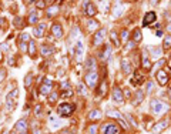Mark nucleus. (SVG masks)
<instances>
[{"label":"nucleus","instance_id":"obj_1","mask_svg":"<svg viewBox=\"0 0 171 134\" xmlns=\"http://www.w3.org/2000/svg\"><path fill=\"white\" fill-rule=\"evenodd\" d=\"M150 106H151V110H153L154 114H161V113H164V111L168 110V106H167L166 103H163L161 100H157V99L151 100Z\"/></svg>","mask_w":171,"mask_h":134},{"label":"nucleus","instance_id":"obj_2","mask_svg":"<svg viewBox=\"0 0 171 134\" xmlns=\"http://www.w3.org/2000/svg\"><path fill=\"white\" fill-rule=\"evenodd\" d=\"M74 104H71V103H63V104L59 106V109H57V113L59 116L61 117H69L74 113Z\"/></svg>","mask_w":171,"mask_h":134},{"label":"nucleus","instance_id":"obj_3","mask_svg":"<svg viewBox=\"0 0 171 134\" xmlns=\"http://www.w3.org/2000/svg\"><path fill=\"white\" fill-rule=\"evenodd\" d=\"M86 84L89 86L90 89L93 87H96L97 86V81H98V73L97 71H89L87 74H86Z\"/></svg>","mask_w":171,"mask_h":134},{"label":"nucleus","instance_id":"obj_4","mask_svg":"<svg viewBox=\"0 0 171 134\" xmlns=\"http://www.w3.org/2000/svg\"><path fill=\"white\" fill-rule=\"evenodd\" d=\"M107 116L108 117H114V119H117V121L121 124V127L124 130H127L128 129V126H127V123H126V120H124V116L121 114L120 111H117V110H110V111H107Z\"/></svg>","mask_w":171,"mask_h":134},{"label":"nucleus","instance_id":"obj_5","mask_svg":"<svg viewBox=\"0 0 171 134\" xmlns=\"http://www.w3.org/2000/svg\"><path fill=\"white\" fill-rule=\"evenodd\" d=\"M17 96H19V90L17 89H15L11 93L6 96V106H7L9 110H13V107L16 104V100H17Z\"/></svg>","mask_w":171,"mask_h":134},{"label":"nucleus","instance_id":"obj_6","mask_svg":"<svg viewBox=\"0 0 171 134\" xmlns=\"http://www.w3.org/2000/svg\"><path fill=\"white\" fill-rule=\"evenodd\" d=\"M168 124H170V121H168V120H161V121H158V123H156V124L153 126L151 133H154V134L163 133V131H164V130L168 127Z\"/></svg>","mask_w":171,"mask_h":134},{"label":"nucleus","instance_id":"obj_7","mask_svg":"<svg viewBox=\"0 0 171 134\" xmlns=\"http://www.w3.org/2000/svg\"><path fill=\"white\" fill-rule=\"evenodd\" d=\"M83 9H84V13L89 16V17H94L97 13L96 6L93 5L91 2H84V3H83Z\"/></svg>","mask_w":171,"mask_h":134},{"label":"nucleus","instance_id":"obj_8","mask_svg":"<svg viewBox=\"0 0 171 134\" xmlns=\"http://www.w3.org/2000/svg\"><path fill=\"white\" fill-rule=\"evenodd\" d=\"M101 131H103V134H118L120 133V129L116 124H113V123H107V124L103 126Z\"/></svg>","mask_w":171,"mask_h":134},{"label":"nucleus","instance_id":"obj_9","mask_svg":"<svg viewBox=\"0 0 171 134\" xmlns=\"http://www.w3.org/2000/svg\"><path fill=\"white\" fill-rule=\"evenodd\" d=\"M51 90H53V81L49 79L44 80V83L40 86V89H39V91H40V94H50Z\"/></svg>","mask_w":171,"mask_h":134},{"label":"nucleus","instance_id":"obj_10","mask_svg":"<svg viewBox=\"0 0 171 134\" xmlns=\"http://www.w3.org/2000/svg\"><path fill=\"white\" fill-rule=\"evenodd\" d=\"M113 100L116 101V103H124V94H123V90L118 87V86H116L114 89H113Z\"/></svg>","mask_w":171,"mask_h":134},{"label":"nucleus","instance_id":"obj_11","mask_svg":"<svg viewBox=\"0 0 171 134\" xmlns=\"http://www.w3.org/2000/svg\"><path fill=\"white\" fill-rule=\"evenodd\" d=\"M157 81L160 83V86H166L168 83V73L166 70H158L157 71Z\"/></svg>","mask_w":171,"mask_h":134},{"label":"nucleus","instance_id":"obj_12","mask_svg":"<svg viewBox=\"0 0 171 134\" xmlns=\"http://www.w3.org/2000/svg\"><path fill=\"white\" fill-rule=\"evenodd\" d=\"M156 20H157V15L154 11H147L146 16H144V19H143V26L146 27V26H148L150 23L156 21Z\"/></svg>","mask_w":171,"mask_h":134},{"label":"nucleus","instance_id":"obj_13","mask_svg":"<svg viewBox=\"0 0 171 134\" xmlns=\"http://www.w3.org/2000/svg\"><path fill=\"white\" fill-rule=\"evenodd\" d=\"M16 131L17 133H24V131H27V120L26 119H21L17 121V124H16Z\"/></svg>","mask_w":171,"mask_h":134},{"label":"nucleus","instance_id":"obj_14","mask_svg":"<svg viewBox=\"0 0 171 134\" xmlns=\"http://www.w3.org/2000/svg\"><path fill=\"white\" fill-rule=\"evenodd\" d=\"M104 37H106V30L100 29L96 33V36H94V44H101L103 40H104Z\"/></svg>","mask_w":171,"mask_h":134},{"label":"nucleus","instance_id":"obj_15","mask_svg":"<svg viewBox=\"0 0 171 134\" xmlns=\"http://www.w3.org/2000/svg\"><path fill=\"white\" fill-rule=\"evenodd\" d=\"M50 127L53 130H57V129H60L61 126H63V121H61L60 119H57V117H54V116H51L50 117Z\"/></svg>","mask_w":171,"mask_h":134},{"label":"nucleus","instance_id":"obj_16","mask_svg":"<svg viewBox=\"0 0 171 134\" xmlns=\"http://www.w3.org/2000/svg\"><path fill=\"white\" fill-rule=\"evenodd\" d=\"M143 81H144V76L140 74L138 71H136V73L133 74V77H131V84H134V86L141 84Z\"/></svg>","mask_w":171,"mask_h":134},{"label":"nucleus","instance_id":"obj_17","mask_svg":"<svg viewBox=\"0 0 171 134\" xmlns=\"http://www.w3.org/2000/svg\"><path fill=\"white\" fill-rule=\"evenodd\" d=\"M51 33H53L56 37L60 39L61 36H63V29H61V26L59 25V23H54V25L51 26Z\"/></svg>","mask_w":171,"mask_h":134},{"label":"nucleus","instance_id":"obj_18","mask_svg":"<svg viewBox=\"0 0 171 134\" xmlns=\"http://www.w3.org/2000/svg\"><path fill=\"white\" fill-rule=\"evenodd\" d=\"M44 29H46V25L40 23V25H37V26L34 27V30H33V33H34L36 37H41V36L44 34Z\"/></svg>","mask_w":171,"mask_h":134},{"label":"nucleus","instance_id":"obj_19","mask_svg":"<svg viewBox=\"0 0 171 134\" xmlns=\"http://www.w3.org/2000/svg\"><path fill=\"white\" fill-rule=\"evenodd\" d=\"M141 59H143V67H144L146 70H150L151 69V61H150V59H148V54H147L146 51H143Z\"/></svg>","mask_w":171,"mask_h":134},{"label":"nucleus","instance_id":"obj_20","mask_svg":"<svg viewBox=\"0 0 171 134\" xmlns=\"http://www.w3.org/2000/svg\"><path fill=\"white\" fill-rule=\"evenodd\" d=\"M121 69L124 71V74H131V63L128 60H123L121 61Z\"/></svg>","mask_w":171,"mask_h":134},{"label":"nucleus","instance_id":"obj_21","mask_svg":"<svg viewBox=\"0 0 171 134\" xmlns=\"http://www.w3.org/2000/svg\"><path fill=\"white\" fill-rule=\"evenodd\" d=\"M86 69L89 70V71H96V60L90 57V59L87 60V63H86Z\"/></svg>","mask_w":171,"mask_h":134},{"label":"nucleus","instance_id":"obj_22","mask_svg":"<svg viewBox=\"0 0 171 134\" xmlns=\"http://www.w3.org/2000/svg\"><path fill=\"white\" fill-rule=\"evenodd\" d=\"M110 54H111V49H110V46L108 44H106L104 46V50L101 51V54H100V57L103 60H107L108 57H110Z\"/></svg>","mask_w":171,"mask_h":134},{"label":"nucleus","instance_id":"obj_23","mask_svg":"<svg viewBox=\"0 0 171 134\" xmlns=\"http://www.w3.org/2000/svg\"><path fill=\"white\" fill-rule=\"evenodd\" d=\"M89 119H90V120H100V119H101V111H100L98 109L90 111V114H89Z\"/></svg>","mask_w":171,"mask_h":134},{"label":"nucleus","instance_id":"obj_24","mask_svg":"<svg viewBox=\"0 0 171 134\" xmlns=\"http://www.w3.org/2000/svg\"><path fill=\"white\" fill-rule=\"evenodd\" d=\"M133 40H134V43H138L143 40V36H141V30L140 29H136L133 31Z\"/></svg>","mask_w":171,"mask_h":134},{"label":"nucleus","instance_id":"obj_25","mask_svg":"<svg viewBox=\"0 0 171 134\" xmlns=\"http://www.w3.org/2000/svg\"><path fill=\"white\" fill-rule=\"evenodd\" d=\"M86 25H87L89 30H97V27H98V23H97L96 20H93V19H89L87 21H86Z\"/></svg>","mask_w":171,"mask_h":134},{"label":"nucleus","instance_id":"obj_26","mask_svg":"<svg viewBox=\"0 0 171 134\" xmlns=\"http://www.w3.org/2000/svg\"><path fill=\"white\" fill-rule=\"evenodd\" d=\"M37 20H39L37 11H30V13H29V23H30V25H34V23H37Z\"/></svg>","mask_w":171,"mask_h":134},{"label":"nucleus","instance_id":"obj_27","mask_svg":"<svg viewBox=\"0 0 171 134\" xmlns=\"http://www.w3.org/2000/svg\"><path fill=\"white\" fill-rule=\"evenodd\" d=\"M40 51H41V54H43V56H49V54H51V53H53V49H51V47H49V46L43 44V46H40Z\"/></svg>","mask_w":171,"mask_h":134},{"label":"nucleus","instance_id":"obj_28","mask_svg":"<svg viewBox=\"0 0 171 134\" xmlns=\"http://www.w3.org/2000/svg\"><path fill=\"white\" fill-rule=\"evenodd\" d=\"M57 13H59V6H51L50 9L47 10V17H53V16H56L57 15Z\"/></svg>","mask_w":171,"mask_h":134},{"label":"nucleus","instance_id":"obj_29","mask_svg":"<svg viewBox=\"0 0 171 134\" xmlns=\"http://www.w3.org/2000/svg\"><path fill=\"white\" fill-rule=\"evenodd\" d=\"M29 53H30L31 57L36 56V41L34 40H30V43H29Z\"/></svg>","mask_w":171,"mask_h":134},{"label":"nucleus","instance_id":"obj_30","mask_svg":"<svg viewBox=\"0 0 171 134\" xmlns=\"http://www.w3.org/2000/svg\"><path fill=\"white\" fill-rule=\"evenodd\" d=\"M31 83H33V76H31V74H27V76L24 77V87L29 90V89L31 87Z\"/></svg>","mask_w":171,"mask_h":134},{"label":"nucleus","instance_id":"obj_31","mask_svg":"<svg viewBox=\"0 0 171 134\" xmlns=\"http://www.w3.org/2000/svg\"><path fill=\"white\" fill-rule=\"evenodd\" d=\"M123 5H116V7H114V13H113V17H118V16L123 13Z\"/></svg>","mask_w":171,"mask_h":134},{"label":"nucleus","instance_id":"obj_32","mask_svg":"<svg viewBox=\"0 0 171 134\" xmlns=\"http://www.w3.org/2000/svg\"><path fill=\"white\" fill-rule=\"evenodd\" d=\"M163 47H164V49H170V47H171V34H168V36H166V37H164Z\"/></svg>","mask_w":171,"mask_h":134},{"label":"nucleus","instance_id":"obj_33","mask_svg":"<svg viewBox=\"0 0 171 134\" xmlns=\"http://www.w3.org/2000/svg\"><path fill=\"white\" fill-rule=\"evenodd\" d=\"M143 99H144V93H143L141 90H137V93H136V100H134V103H136V104H138V103H140Z\"/></svg>","mask_w":171,"mask_h":134},{"label":"nucleus","instance_id":"obj_34","mask_svg":"<svg viewBox=\"0 0 171 134\" xmlns=\"http://www.w3.org/2000/svg\"><path fill=\"white\" fill-rule=\"evenodd\" d=\"M19 40H20V43H30V36L27 33H23V34H20Z\"/></svg>","mask_w":171,"mask_h":134},{"label":"nucleus","instance_id":"obj_35","mask_svg":"<svg viewBox=\"0 0 171 134\" xmlns=\"http://www.w3.org/2000/svg\"><path fill=\"white\" fill-rule=\"evenodd\" d=\"M110 36H111V39H113V44H114V46H120V41H118V37H117L116 31H111Z\"/></svg>","mask_w":171,"mask_h":134},{"label":"nucleus","instance_id":"obj_36","mask_svg":"<svg viewBox=\"0 0 171 134\" xmlns=\"http://www.w3.org/2000/svg\"><path fill=\"white\" fill-rule=\"evenodd\" d=\"M76 53H77V56H79V57L83 54V44H81L80 41L77 43V51H76Z\"/></svg>","mask_w":171,"mask_h":134},{"label":"nucleus","instance_id":"obj_37","mask_svg":"<svg viewBox=\"0 0 171 134\" xmlns=\"http://www.w3.org/2000/svg\"><path fill=\"white\" fill-rule=\"evenodd\" d=\"M56 100H57V93H50L49 101H50V103H56Z\"/></svg>","mask_w":171,"mask_h":134},{"label":"nucleus","instance_id":"obj_38","mask_svg":"<svg viewBox=\"0 0 171 134\" xmlns=\"http://www.w3.org/2000/svg\"><path fill=\"white\" fill-rule=\"evenodd\" d=\"M166 29L171 33V15L168 16V17H167V25H166Z\"/></svg>","mask_w":171,"mask_h":134},{"label":"nucleus","instance_id":"obj_39","mask_svg":"<svg viewBox=\"0 0 171 134\" xmlns=\"http://www.w3.org/2000/svg\"><path fill=\"white\" fill-rule=\"evenodd\" d=\"M151 54L154 56V57H158V56L161 54V49H158V47H157V49H154L153 51H151Z\"/></svg>","mask_w":171,"mask_h":134},{"label":"nucleus","instance_id":"obj_40","mask_svg":"<svg viewBox=\"0 0 171 134\" xmlns=\"http://www.w3.org/2000/svg\"><path fill=\"white\" fill-rule=\"evenodd\" d=\"M71 94H73V91H71V90H67V91H63V93H61V97L67 99V97H70Z\"/></svg>","mask_w":171,"mask_h":134},{"label":"nucleus","instance_id":"obj_41","mask_svg":"<svg viewBox=\"0 0 171 134\" xmlns=\"http://www.w3.org/2000/svg\"><path fill=\"white\" fill-rule=\"evenodd\" d=\"M79 91H80V93H81L83 96L87 94V90L84 89V86H83V84H79Z\"/></svg>","mask_w":171,"mask_h":134},{"label":"nucleus","instance_id":"obj_42","mask_svg":"<svg viewBox=\"0 0 171 134\" xmlns=\"http://www.w3.org/2000/svg\"><path fill=\"white\" fill-rule=\"evenodd\" d=\"M127 37H128V31H127V30H123V31H121V39L124 40V41H127Z\"/></svg>","mask_w":171,"mask_h":134},{"label":"nucleus","instance_id":"obj_43","mask_svg":"<svg viewBox=\"0 0 171 134\" xmlns=\"http://www.w3.org/2000/svg\"><path fill=\"white\" fill-rule=\"evenodd\" d=\"M36 5H37V7H39V9H44V7H46V3H44V2H37V3H36Z\"/></svg>","mask_w":171,"mask_h":134},{"label":"nucleus","instance_id":"obj_44","mask_svg":"<svg viewBox=\"0 0 171 134\" xmlns=\"http://www.w3.org/2000/svg\"><path fill=\"white\" fill-rule=\"evenodd\" d=\"M40 114H41V106H37V107H36V116L39 117Z\"/></svg>","mask_w":171,"mask_h":134},{"label":"nucleus","instance_id":"obj_45","mask_svg":"<svg viewBox=\"0 0 171 134\" xmlns=\"http://www.w3.org/2000/svg\"><path fill=\"white\" fill-rule=\"evenodd\" d=\"M97 133V126H91L90 127V134H96Z\"/></svg>","mask_w":171,"mask_h":134},{"label":"nucleus","instance_id":"obj_46","mask_svg":"<svg viewBox=\"0 0 171 134\" xmlns=\"http://www.w3.org/2000/svg\"><path fill=\"white\" fill-rule=\"evenodd\" d=\"M0 49H2V50H6V51H7V50H9V46L6 44V43H2V44H0Z\"/></svg>","mask_w":171,"mask_h":134},{"label":"nucleus","instance_id":"obj_47","mask_svg":"<svg viewBox=\"0 0 171 134\" xmlns=\"http://www.w3.org/2000/svg\"><path fill=\"white\" fill-rule=\"evenodd\" d=\"M164 63H166V60H158V61H157V67H161Z\"/></svg>","mask_w":171,"mask_h":134},{"label":"nucleus","instance_id":"obj_48","mask_svg":"<svg viewBox=\"0 0 171 134\" xmlns=\"http://www.w3.org/2000/svg\"><path fill=\"white\" fill-rule=\"evenodd\" d=\"M3 79H5V71H0V83L3 81Z\"/></svg>","mask_w":171,"mask_h":134},{"label":"nucleus","instance_id":"obj_49","mask_svg":"<svg viewBox=\"0 0 171 134\" xmlns=\"http://www.w3.org/2000/svg\"><path fill=\"white\" fill-rule=\"evenodd\" d=\"M148 87H147V91H151V90H153V83H148Z\"/></svg>","mask_w":171,"mask_h":134},{"label":"nucleus","instance_id":"obj_50","mask_svg":"<svg viewBox=\"0 0 171 134\" xmlns=\"http://www.w3.org/2000/svg\"><path fill=\"white\" fill-rule=\"evenodd\" d=\"M34 134H41V131H40V130H36Z\"/></svg>","mask_w":171,"mask_h":134},{"label":"nucleus","instance_id":"obj_51","mask_svg":"<svg viewBox=\"0 0 171 134\" xmlns=\"http://www.w3.org/2000/svg\"><path fill=\"white\" fill-rule=\"evenodd\" d=\"M21 134H27V131H24V133H21Z\"/></svg>","mask_w":171,"mask_h":134},{"label":"nucleus","instance_id":"obj_52","mask_svg":"<svg viewBox=\"0 0 171 134\" xmlns=\"http://www.w3.org/2000/svg\"><path fill=\"white\" fill-rule=\"evenodd\" d=\"M3 134H9V133H7V131H5V133H3Z\"/></svg>","mask_w":171,"mask_h":134},{"label":"nucleus","instance_id":"obj_53","mask_svg":"<svg viewBox=\"0 0 171 134\" xmlns=\"http://www.w3.org/2000/svg\"><path fill=\"white\" fill-rule=\"evenodd\" d=\"M13 134H15V133H13Z\"/></svg>","mask_w":171,"mask_h":134}]
</instances>
